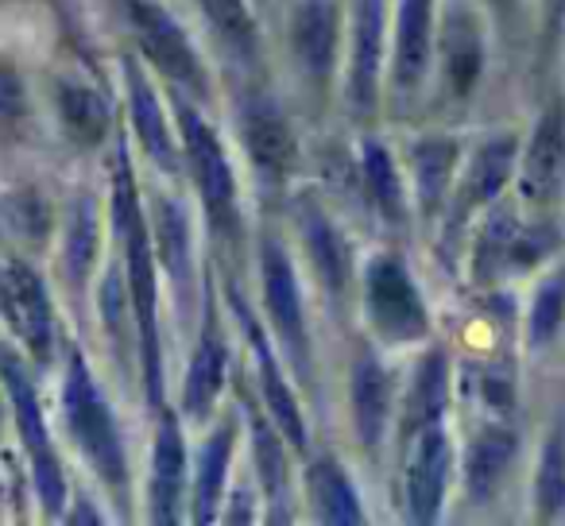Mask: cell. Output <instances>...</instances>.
<instances>
[{
  "mask_svg": "<svg viewBox=\"0 0 565 526\" xmlns=\"http://www.w3.org/2000/svg\"><path fill=\"white\" fill-rule=\"evenodd\" d=\"M113 228L120 240V259H125V287L128 307H132L136 341H140L143 387H148L151 407H163V353H159V268H156V244H151L148 213L140 205L136 190L132 155L120 143L117 171H113Z\"/></svg>",
  "mask_w": 565,
  "mask_h": 526,
  "instance_id": "obj_1",
  "label": "cell"
},
{
  "mask_svg": "<svg viewBox=\"0 0 565 526\" xmlns=\"http://www.w3.org/2000/svg\"><path fill=\"white\" fill-rule=\"evenodd\" d=\"M63 422L71 441L78 446L82 461L94 469V476L117 495L120 503L128 500V453L120 438L117 415L97 384L94 368L82 356V348L66 353L63 368Z\"/></svg>",
  "mask_w": 565,
  "mask_h": 526,
  "instance_id": "obj_2",
  "label": "cell"
},
{
  "mask_svg": "<svg viewBox=\"0 0 565 526\" xmlns=\"http://www.w3.org/2000/svg\"><path fill=\"white\" fill-rule=\"evenodd\" d=\"M0 387L9 399V418L20 433V446H24L43 515L58 518L66 511V472L58 461L55 438H51L47 415H43L40 391H35L32 368H28V356L12 348L9 341H0Z\"/></svg>",
  "mask_w": 565,
  "mask_h": 526,
  "instance_id": "obj_3",
  "label": "cell"
},
{
  "mask_svg": "<svg viewBox=\"0 0 565 526\" xmlns=\"http://www.w3.org/2000/svg\"><path fill=\"white\" fill-rule=\"evenodd\" d=\"M171 105L182 132V159H186L198 194H202L205 221L213 225V233L233 240L241 233V205H236V174L228 167L225 148H221L210 120L198 112V105H190L182 94H174Z\"/></svg>",
  "mask_w": 565,
  "mask_h": 526,
  "instance_id": "obj_4",
  "label": "cell"
},
{
  "mask_svg": "<svg viewBox=\"0 0 565 526\" xmlns=\"http://www.w3.org/2000/svg\"><path fill=\"white\" fill-rule=\"evenodd\" d=\"M0 322L12 333L17 348L35 364L47 368L58 348L55 302L40 271L24 256H0Z\"/></svg>",
  "mask_w": 565,
  "mask_h": 526,
  "instance_id": "obj_5",
  "label": "cell"
},
{
  "mask_svg": "<svg viewBox=\"0 0 565 526\" xmlns=\"http://www.w3.org/2000/svg\"><path fill=\"white\" fill-rule=\"evenodd\" d=\"M364 314L376 337L387 345H411L430 333V310L423 302V291L392 251L376 256L364 271Z\"/></svg>",
  "mask_w": 565,
  "mask_h": 526,
  "instance_id": "obj_6",
  "label": "cell"
},
{
  "mask_svg": "<svg viewBox=\"0 0 565 526\" xmlns=\"http://www.w3.org/2000/svg\"><path fill=\"white\" fill-rule=\"evenodd\" d=\"M125 4V20L132 28L136 43H140L143 58L163 74L167 82H174V89H190V94L205 97V66L198 58L190 35L179 28V20L156 4V0H120Z\"/></svg>",
  "mask_w": 565,
  "mask_h": 526,
  "instance_id": "obj_7",
  "label": "cell"
},
{
  "mask_svg": "<svg viewBox=\"0 0 565 526\" xmlns=\"http://www.w3.org/2000/svg\"><path fill=\"white\" fill-rule=\"evenodd\" d=\"M557 236L554 228L523 225L515 210L508 205H495L484 217V228L477 236V248H472V276L480 283H495L508 271H526L534 268L539 259H546L554 251Z\"/></svg>",
  "mask_w": 565,
  "mask_h": 526,
  "instance_id": "obj_8",
  "label": "cell"
},
{
  "mask_svg": "<svg viewBox=\"0 0 565 526\" xmlns=\"http://www.w3.org/2000/svg\"><path fill=\"white\" fill-rule=\"evenodd\" d=\"M259 268H264V302L267 314H271V325L282 341V353L291 356L295 368L307 376L310 372V337H307V310H302V291L299 279H295V268L287 251L279 248V240L267 236L264 251H259Z\"/></svg>",
  "mask_w": 565,
  "mask_h": 526,
  "instance_id": "obj_9",
  "label": "cell"
},
{
  "mask_svg": "<svg viewBox=\"0 0 565 526\" xmlns=\"http://www.w3.org/2000/svg\"><path fill=\"white\" fill-rule=\"evenodd\" d=\"M241 140L252 159V171L267 190H279L295 167V132L282 109L267 97L241 105Z\"/></svg>",
  "mask_w": 565,
  "mask_h": 526,
  "instance_id": "obj_10",
  "label": "cell"
},
{
  "mask_svg": "<svg viewBox=\"0 0 565 526\" xmlns=\"http://www.w3.org/2000/svg\"><path fill=\"white\" fill-rule=\"evenodd\" d=\"M519 190L526 202L550 205L565 190V109L550 105L519 155Z\"/></svg>",
  "mask_w": 565,
  "mask_h": 526,
  "instance_id": "obj_11",
  "label": "cell"
},
{
  "mask_svg": "<svg viewBox=\"0 0 565 526\" xmlns=\"http://www.w3.org/2000/svg\"><path fill=\"white\" fill-rule=\"evenodd\" d=\"M182 492H186V446L174 410H163L151 446V476H148V515L151 523H179Z\"/></svg>",
  "mask_w": 565,
  "mask_h": 526,
  "instance_id": "obj_12",
  "label": "cell"
},
{
  "mask_svg": "<svg viewBox=\"0 0 565 526\" xmlns=\"http://www.w3.org/2000/svg\"><path fill=\"white\" fill-rule=\"evenodd\" d=\"M449 469H454V446L441 422L426 426L415 441V457L407 469V515L411 523H434L441 511L449 487Z\"/></svg>",
  "mask_w": 565,
  "mask_h": 526,
  "instance_id": "obj_13",
  "label": "cell"
},
{
  "mask_svg": "<svg viewBox=\"0 0 565 526\" xmlns=\"http://www.w3.org/2000/svg\"><path fill=\"white\" fill-rule=\"evenodd\" d=\"M341 12L333 0H299L291 12V55L315 86H326L338 63Z\"/></svg>",
  "mask_w": 565,
  "mask_h": 526,
  "instance_id": "obj_14",
  "label": "cell"
},
{
  "mask_svg": "<svg viewBox=\"0 0 565 526\" xmlns=\"http://www.w3.org/2000/svg\"><path fill=\"white\" fill-rule=\"evenodd\" d=\"M519 159V140L515 136H492L484 148L472 155V163L465 167L461 186L454 194V210H449V228H461L477 210H484L488 202L500 197V190L508 186V179L515 174Z\"/></svg>",
  "mask_w": 565,
  "mask_h": 526,
  "instance_id": "obj_15",
  "label": "cell"
},
{
  "mask_svg": "<svg viewBox=\"0 0 565 526\" xmlns=\"http://www.w3.org/2000/svg\"><path fill=\"white\" fill-rule=\"evenodd\" d=\"M225 372H228V345H225V337H221L213 302H205L202 337H198L186 379H182V415L194 418V422L210 418L221 391H225Z\"/></svg>",
  "mask_w": 565,
  "mask_h": 526,
  "instance_id": "obj_16",
  "label": "cell"
},
{
  "mask_svg": "<svg viewBox=\"0 0 565 526\" xmlns=\"http://www.w3.org/2000/svg\"><path fill=\"white\" fill-rule=\"evenodd\" d=\"M434 47V0H399L395 12V97L411 101L430 66Z\"/></svg>",
  "mask_w": 565,
  "mask_h": 526,
  "instance_id": "obj_17",
  "label": "cell"
},
{
  "mask_svg": "<svg viewBox=\"0 0 565 526\" xmlns=\"http://www.w3.org/2000/svg\"><path fill=\"white\" fill-rule=\"evenodd\" d=\"M125 86H128V117H132L140 148L148 151V159L159 171H179L182 143H174L167 112H163V105H159V94L151 89L148 74L140 71L136 58H125Z\"/></svg>",
  "mask_w": 565,
  "mask_h": 526,
  "instance_id": "obj_18",
  "label": "cell"
},
{
  "mask_svg": "<svg viewBox=\"0 0 565 526\" xmlns=\"http://www.w3.org/2000/svg\"><path fill=\"white\" fill-rule=\"evenodd\" d=\"M233 307H236V318H241L244 333H248L252 348H256L259 391H264V402H267V418L279 426L282 441H291L295 449H307V426H302V410H299V402H295V395H291V384L282 379L279 361H275V353H271V341L259 333V325L252 322L248 307H244L241 299H233Z\"/></svg>",
  "mask_w": 565,
  "mask_h": 526,
  "instance_id": "obj_19",
  "label": "cell"
},
{
  "mask_svg": "<svg viewBox=\"0 0 565 526\" xmlns=\"http://www.w3.org/2000/svg\"><path fill=\"white\" fill-rule=\"evenodd\" d=\"M380 58H384V0H361L353 28V63H349V105L361 117L376 109Z\"/></svg>",
  "mask_w": 565,
  "mask_h": 526,
  "instance_id": "obj_20",
  "label": "cell"
},
{
  "mask_svg": "<svg viewBox=\"0 0 565 526\" xmlns=\"http://www.w3.org/2000/svg\"><path fill=\"white\" fill-rule=\"evenodd\" d=\"M484 74V35L465 4H454L446 12L441 28V82L454 97H469L480 86Z\"/></svg>",
  "mask_w": 565,
  "mask_h": 526,
  "instance_id": "obj_21",
  "label": "cell"
},
{
  "mask_svg": "<svg viewBox=\"0 0 565 526\" xmlns=\"http://www.w3.org/2000/svg\"><path fill=\"white\" fill-rule=\"evenodd\" d=\"M97 251H102V213H97L94 194H78L66 205L63 217V244H58V271L66 287L82 294L94 276Z\"/></svg>",
  "mask_w": 565,
  "mask_h": 526,
  "instance_id": "obj_22",
  "label": "cell"
},
{
  "mask_svg": "<svg viewBox=\"0 0 565 526\" xmlns=\"http://www.w3.org/2000/svg\"><path fill=\"white\" fill-rule=\"evenodd\" d=\"M299 233H302L307 256H310V264H315L322 287L333 294V299H341L345 287H349V276H353V256H349V244H345V236H341V228L333 225L330 213H326L322 205H315V202L302 197L299 202Z\"/></svg>",
  "mask_w": 565,
  "mask_h": 526,
  "instance_id": "obj_23",
  "label": "cell"
},
{
  "mask_svg": "<svg viewBox=\"0 0 565 526\" xmlns=\"http://www.w3.org/2000/svg\"><path fill=\"white\" fill-rule=\"evenodd\" d=\"M349 407H353V430L364 449L384 441L387 415H392V376L372 353H361L349 376Z\"/></svg>",
  "mask_w": 565,
  "mask_h": 526,
  "instance_id": "obj_24",
  "label": "cell"
},
{
  "mask_svg": "<svg viewBox=\"0 0 565 526\" xmlns=\"http://www.w3.org/2000/svg\"><path fill=\"white\" fill-rule=\"evenodd\" d=\"M519 457V433L511 426H484L477 438L469 441L465 453V492L472 503H488L500 492L503 476L511 472Z\"/></svg>",
  "mask_w": 565,
  "mask_h": 526,
  "instance_id": "obj_25",
  "label": "cell"
},
{
  "mask_svg": "<svg viewBox=\"0 0 565 526\" xmlns=\"http://www.w3.org/2000/svg\"><path fill=\"white\" fill-rule=\"evenodd\" d=\"M148 225H151V244H156V264H163L174 294L186 302L190 271H194V264H190V217H186V210H182L174 197L156 194L151 197Z\"/></svg>",
  "mask_w": 565,
  "mask_h": 526,
  "instance_id": "obj_26",
  "label": "cell"
},
{
  "mask_svg": "<svg viewBox=\"0 0 565 526\" xmlns=\"http://www.w3.org/2000/svg\"><path fill=\"white\" fill-rule=\"evenodd\" d=\"M457 155H461V148L454 136H423L411 143V171H415V194L423 217H434L446 205L449 182L457 174Z\"/></svg>",
  "mask_w": 565,
  "mask_h": 526,
  "instance_id": "obj_27",
  "label": "cell"
},
{
  "mask_svg": "<svg viewBox=\"0 0 565 526\" xmlns=\"http://www.w3.org/2000/svg\"><path fill=\"white\" fill-rule=\"evenodd\" d=\"M449 407V356L446 348H430L423 364L415 368L407 391V407H403V438H418L426 426L441 422Z\"/></svg>",
  "mask_w": 565,
  "mask_h": 526,
  "instance_id": "obj_28",
  "label": "cell"
},
{
  "mask_svg": "<svg viewBox=\"0 0 565 526\" xmlns=\"http://www.w3.org/2000/svg\"><path fill=\"white\" fill-rule=\"evenodd\" d=\"M55 109L63 120V132L71 136L78 148H97L113 128V109L105 101L102 89L86 86V82L63 78L55 86Z\"/></svg>",
  "mask_w": 565,
  "mask_h": 526,
  "instance_id": "obj_29",
  "label": "cell"
},
{
  "mask_svg": "<svg viewBox=\"0 0 565 526\" xmlns=\"http://www.w3.org/2000/svg\"><path fill=\"white\" fill-rule=\"evenodd\" d=\"M233 441H236V422L225 418L217 430L205 438L202 453H198V476H194V518L210 523L217 515L221 492H225L228 461H233Z\"/></svg>",
  "mask_w": 565,
  "mask_h": 526,
  "instance_id": "obj_30",
  "label": "cell"
},
{
  "mask_svg": "<svg viewBox=\"0 0 565 526\" xmlns=\"http://www.w3.org/2000/svg\"><path fill=\"white\" fill-rule=\"evenodd\" d=\"M310 495H315V507H318V518H322V523L353 526L364 518L353 480H349V472L341 469L333 457H322V461L310 469Z\"/></svg>",
  "mask_w": 565,
  "mask_h": 526,
  "instance_id": "obj_31",
  "label": "cell"
},
{
  "mask_svg": "<svg viewBox=\"0 0 565 526\" xmlns=\"http://www.w3.org/2000/svg\"><path fill=\"white\" fill-rule=\"evenodd\" d=\"M361 171H364V190H369L380 217L392 221V225H403V221H407V197H403V179H399V171H395L392 151L380 140H364Z\"/></svg>",
  "mask_w": 565,
  "mask_h": 526,
  "instance_id": "obj_32",
  "label": "cell"
},
{
  "mask_svg": "<svg viewBox=\"0 0 565 526\" xmlns=\"http://www.w3.org/2000/svg\"><path fill=\"white\" fill-rule=\"evenodd\" d=\"M252 446H256V469L264 495L271 503V518H287V453H282V433L271 418L248 415Z\"/></svg>",
  "mask_w": 565,
  "mask_h": 526,
  "instance_id": "obj_33",
  "label": "cell"
},
{
  "mask_svg": "<svg viewBox=\"0 0 565 526\" xmlns=\"http://www.w3.org/2000/svg\"><path fill=\"white\" fill-rule=\"evenodd\" d=\"M0 228H4L12 240L43 244L51 236V228H55V213H51V202L40 190L20 186L0 197Z\"/></svg>",
  "mask_w": 565,
  "mask_h": 526,
  "instance_id": "obj_34",
  "label": "cell"
},
{
  "mask_svg": "<svg viewBox=\"0 0 565 526\" xmlns=\"http://www.w3.org/2000/svg\"><path fill=\"white\" fill-rule=\"evenodd\" d=\"M210 32L225 43V51H233L241 63H252L259 47L256 20L248 12V0H198Z\"/></svg>",
  "mask_w": 565,
  "mask_h": 526,
  "instance_id": "obj_35",
  "label": "cell"
},
{
  "mask_svg": "<svg viewBox=\"0 0 565 526\" xmlns=\"http://www.w3.org/2000/svg\"><path fill=\"white\" fill-rule=\"evenodd\" d=\"M534 515L542 523H554L565 515V422L557 418L542 446L539 476H534Z\"/></svg>",
  "mask_w": 565,
  "mask_h": 526,
  "instance_id": "obj_36",
  "label": "cell"
},
{
  "mask_svg": "<svg viewBox=\"0 0 565 526\" xmlns=\"http://www.w3.org/2000/svg\"><path fill=\"white\" fill-rule=\"evenodd\" d=\"M565 322V276H550L546 283L534 291L531 318H526V341L534 348L550 345Z\"/></svg>",
  "mask_w": 565,
  "mask_h": 526,
  "instance_id": "obj_37",
  "label": "cell"
},
{
  "mask_svg": "<svg viewBox=\"0 0 565 526\" xmlns=\"http://www.w3.org/2000/svg\"><path fill=\"white\" fill-rule=\"evenodd\" d=\"M32 117L28 82L9 58H0V132H20Z\"/></svg>",
  "mask_w": 565,
  "mask_h": 526,
  "instance_id": "obj_38",
  "label": "cell"
},
{
  "mask_svg": "<svg viewBox=\"0 0 565 526\" xmlns=\"http://www.w3.org/2000/svg\"><path fill=\"white\" fill-rule=\"evenodd\" d=\"M565 24V0H546V43L557 40Z\"/></svg>",
  "mask_w": 565,
  "mask_h": 526,
  "instance_id": "obj_39",
  "label": "cell"
},
{
  "mask_svg": "<svg viewBox=\"0 0 565 526\" xmlns=\"http://www.w3.org/2000/svg\"><path fill=\"white\" fill-rule=\"evenodd\" d=\"M4 426H9V399H4V387H0V441H4Z\"/></svg>",
  "mask_w": 565,
  "mask_h": 526,
  "instance_id": "obj_40",
  "label": "cell"
}]
</instances>
